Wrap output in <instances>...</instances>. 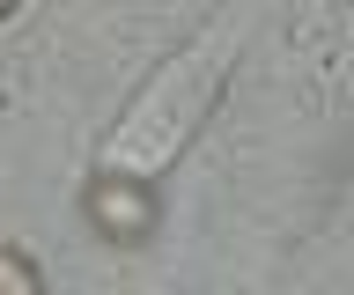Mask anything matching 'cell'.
Returning <instances> with one entry per match:
<instances>
[{"instance_id":"cell-1","label":"cell","mask_w":354,"mask_h":295,"mask_svg":"<svg viewBox=\"0 0 354 295\" xmlns=\"http://www.w3.org/2000/svg\"><path fill=\"white\" fill-rule=\"evenodd\" d=\"M82 214L96 236H111V244H148L155 236V184L133 178V170H96V178L82 184Z\"/></svg>"},{"instance_id":"cell-2","label":"cell","mask_w":354,"mask_h":295,"mask_svg":"<svg viewBox=\"0 0 354 295\" xmlns=\"http://www.w3.org/2000/svg\"><path fill=\"white\" fill-rule=\"evenodd\" d=\"M0 288H8V295H37V288H44V273L30 266L22 251H0Z\"/></svg>"},{"instance_id":"cell-3","label":"cell","mask_w":354,"mask_h":295,"mask_svg":"<svg viewBox=\"0 0 354 295\" xmlns=\"http://www.w3.org/2000/svg\"><path fill=\"white\" fill-rule=\"evenodd\" d=\"M8 15H15V0H0V23H8Z\"/></svg>"}]
</instances>
